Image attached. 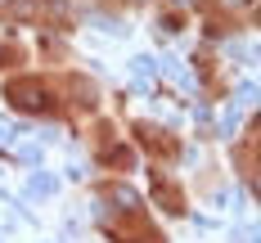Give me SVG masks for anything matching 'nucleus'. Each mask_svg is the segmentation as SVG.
<instances>
[{"label":"nucleus","mask_w":261,"mask_h":243,"mask_svg":"<svg viewBox=\"0 0 261 243\" xmlns=\"http://www.w3.org/2000/svg\"><path fill=\"white\" fill-rule=\"evenodd\" d=\"M5 95H9V104H18V108H45L50 104V95H45L36 81H14Z\"/></svg>","instance_id":"nucleus-1"}]
</instances>
